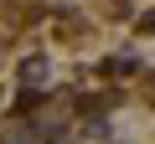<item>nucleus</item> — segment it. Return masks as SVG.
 Returning <instances> with one entry per match:
<instances>
[{"instance_id":"nucleus-1","label":"nucleus","mask_w":155,"mask_h":144,"mask_svg":"<svg viewBox=\"0 0 155 144\" xmlns=\"http://www.w3.org/2000/svg\"><path fill=\"white\" fill-rule=\"evenodd\" d=\"M21 72H26V83H31V88H41V83H47V62H41V57H31Z\"/></svg>"},{"instance_id":"nucleus-2","label":"nucleus","mask_w":155,"mask_h":144,"mask_svg":"<svg viewBox=\"0 0 155 144\" xmlns=\"http://www.w3.org/2000/svg\"><path fill=\"white\" fill-rule=\"evenodd\" d=\"M145 31H155V11H150V16H145Z\"/></svg>"}]
</instances>
